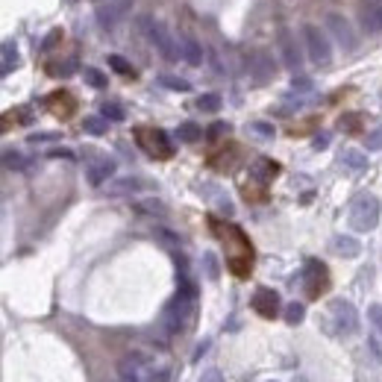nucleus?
Masks as SVG:
<instances>
[{"instance_id": "obj_21", "label": "nucleus", "mask_w": 382, "mask_h": 382, "mask_svg": "<svg viewBox=\"0 0 382 382\" xmlns=\"http://www.w3.org/2000/svg\"><path fill=\"white\" fill-rule=\"evenodd\" d=\"M341 162L347 165L350 171H365L367 168V156L362 150H344L341 153Z\"/></svg>"}, {"instance_id": "obj_28", "label": "nucleus", "mask_w": 382, "mask_h": 382, "mask_svg": "<svg viewBox=\"0 0 382 382\" xmlns=\"http://www.w3.org/2000/svg\"><path fill=\"white\" fill-rule=\"evenodd\" d=\"M109 68H112V71H118V73H124V77H132V65L127 62V59L124 56H118V53H112V56H109Z\"/></svg>"}, {"instance_id": "obj_22", "label": "nucleus", "mask_w": 382, "mask_h": 382, "mask_svg": "<svg viewBox=\"0 0 382 382\" xmlns=\"http://www.w3.org/2000/svg\"><path fill=\"white\" fill-rule=\"evenodd\" d=\"M83 130L92 132V135H103V132L109 130V118H103V115H89V118L83 121Z\"/></svg>"}, {"instance_id": "obj_16", "label": "nucleus", "mask_w": 382, "mask_h": 382, "mask_svg": "<svg viewBox=\"0 0 382 382\" xmlns=\"http://www.w3.org/2000/svg\"><path fill=\"white\" fill-rule=\"evenodd\" d=\"M274 59H270L268 53H259L256 59H253V62H250V77L259 83V85H265L270 77H274Z\"/></svg>"}, {"instance_id": "obj_9", "label": "nucleus", "mask_w": 382, "mask_h": 382, "mask_svg": "<svg viewBox=\"0 0 382 382\" xmlns=\"http://www.w3.org/2000/svg\"><path fill=\"white\" fill-rule=\"evenodd\" d=\"M139 141L144 150H150V156H159V159L171 156V141L162 130H139Z\"/></svg>"}, {"instance_id": "obj_15", "label": "nucleus", "mask_w": 382, "mask_h": 382, "mask_svg": "<svg viewBox=\"0 0 382 382\" xmlns=\"http://www.w3.org/2000/svg\"><path fill=\"white\" fill-rule=\"evenodd\" d=\"M141 189H144V182L135 180V177H118V180H109V182H106V194H109V197L135 194V191H141Z\"/></svg>"}, {"instance_id": "obj_1", "label": "nucleus", "mask_w": 382, "mask_h": 382, "mask_svg": "<svg viewBox=\"0 0 382 382\" xmlns=\"http://www.w3.org/2000/svg\"><path fill=\"white\" fill-rule=\"evenodd\" d=\"M118 376H121V382H168L171 371L162 365H156L150 353L135 350L118 362Z\"/></svg>"}, {"instance_id": "obj_25", "label": "nucleus", "mask_w": 382, "mask_h": 382, "mask_svg": "<svg viewBox=\"0 0 382 382\" xmlns=\"http://www.w3.org/2000/svg\"><path fill=\"white\" fill-rule=\"evenodd\" d=\"M3 165H6V171H24L27 168V159L18 150H3Z\"/></svg>"}, {"instance_id": "obj_17", "label": "nucleus", "mask_w": 382, "mask_h": 382, "mask_svg": "<svg viewBox=\"0 0 382 382\" xmlns=\"http://www.w3.org/2000/svg\"><path fill=\"white\" fill-rule=\"evenodd\" d=\"M359 18L367 33H382V3H365L359 9Z\"/></svg>"}, {"instance_id": "obj_11", "label": "nucleus", "mask_w": 382, "mask_h": 382, "mask_svg": "<svg viewBox=\"0 0 382 382\" xmlns=\"http://www.w3.org/2000/svg\"><path fill=\"white\" fill-rule=\"evenodd\" d=\"M324 288H327V268L312 259V262L306 265V294H309V297H320Z\"/></svg>"}, {"instance_id": "obj_13", "label": "nucleus", "mask_w": 382, "mask_h": 382, "mask_svg": "<svg viewBox=\"0 0 382 382\" xmlns=\"http://www.w3.org/2000/svg\"><path fill=\"white\" fill-rule=\"evenodd\" d=\"M253 309L262 318H277V312H279V294L270 291V288H259L256 297H253Z\"/></svg>"}, {"instance_id": "obj_2", "label": "nucleus", "mask_w": 382, "mask_h": 382, "mask_svg": "<svg viewBox=\"0 0 382 382\" xmlns=\"http://www.w3.org/2000/svg\"><path fill=\"white\" fill-rule=\"evenodd\" d=\"M139 24H141V30H144V35H147V42H150L156 51H159V56H162L165 62H177V59H180V42L168 33L165 24L156 21V18H147V15H144Z\"/></svg>"}, {"instance_id": "obj_4", "label": "nucleus", "mask_w": 382, "mask_h": 382, "mask_svg": "<svg viewBox=\"0 0 382 382\" xmlns=\"http://www.w3.org/2000/svg\"><path fill=\"white\" fill-rule=\"evenodd\" d=\"M191 303H194V288L186 286L174 300L165 306L162 320H165V329H168V332H180L182 327H186V320H189V315H191Z\"/></svg>"}, {"instance_id": "obj_38", "label": "nucleus", "mask_w": 382, "mask_h": 382, "mask_svg": "<svg viewBox=\"0 0 382 382\" xmlns=\"http://www.w3.org/2000/svg\"><path fill=\"white\" fill-rule=\"evenodd\" d=\"M59 39H62V30H53V33H51V35H47V39H44V44H42V47H44V51H51V47H53V44L59 42Z\"/></svg>"}, {"instance_id": "obj_37", "label": "nucleus", "mask_w": 382, "mask_h": 382, "mask_svg": "<svg viewBox=\"0 0 382 382\" xmlns=\"http://www.w3.org/2000/svg\"><path fill=\"white\" fill-rule=\"evenodd\" d=\"M206 274H209V279H218V265H215V256L212 253H206Z\"/></svg>"}, {"instance_id": "obj_5", "label": "nucleus", "mask_w": 382, "mask_h": 382, "mask_svg": "<svg viewBox=\"0 0 382 382\" xmlns=\"http://www.w3.org/2000/svg\"><path fill=\"white\" fill-rule=\"evenodd\" d=\"M303 39H306V51H309V59L315 65L327 68L332 62V44L327 39V33L315 27V24H306L303 27Z\"/></svg>"}, {"instance_id": "obj_12", "label": "nucleus", "mask_w": 382, "mask_h": 382, "mask_svg": "<svg viewBox=\"0 0 382 382\" xmlns=\"http://www.w3.org/2000/svg\"><path fill=\"white\" fill-rule=\"evenodd\" d=\"M279 53H282V62H286V68L300 71L303 56H300V47H297V42H294L291 33H279Z\"/></svg>"}, {"instance_id": "obj_26", "label": "nucleus", "mask_w": 382, "mask_h": 382, "mask_svg": "<svg viewBox=\"0 0 382 382\" xmlns=\"http://www.w3.org/2000/svg\"><path fill=\"white\" fill-rule=\"evenodd\" d=\"M53 73V77H71L73 71H77V59H65V62H51V68H47Z\"/></svg>"}, {"instance_id": "obj_39", "label": "nucleus", "mask_w": 382, "mask_h": 382, "mask_svg": "<svg viewBox=\"0 0 382 382\" xmlns=\"http://www.w3.org/2000/svg\"><path fill=\"white\" fill-rule=\"evenodd\" d=\"M47 156H51V159H73V153H71V150H65V147H56V150H51Z\"/></svg>"}, {"instance_id": "obj_41", "label": "nucleus", "mask_w": 382, "mask_h": 382, "mask_svg": "<svg viewBox=\"0 0 382 382\" xmlns=\"http://www.w3.org/2000/svg\"><path fill=\"white\" fill-rule=\"evenodd\" d=\"M200 382H220V374H218V371H206V374L200 376Z\"/></svg>"}, {"instance_id": "obj_14", "label": "nucleus", "mask_w": 382, "mask_h": 382, "mask_svg": "<svg viewBox=\"0 0 382 382\" xmlns=\"http://www.w3.org/2000/svg\"><path fill=\"white\" fill-rule=\"evenodd\" d=\"M180 59H186L189 65H200L203 62V44L194 39V35L182 33L180 35Z\"/></svg>"}, {"instance_id": "obj_23", "label": "nucleus", "mask_w": 382, "mask_h": 382, "mask_svg": "<svg viewBox=\"0 0 382 382\" xmlns=\"http://www.w3.org/2000/svg\"><path fill=\"white\" fill-rule=\"evenodd\" d=\"M197 109H203V112H218V109H220V94H215V92L200 94V97H197Z\"/></svg>"}, {"instance_id": "obj_7", "label": "nucleus", "mask_w": 382, "mask_h": 382, "mask_svg": "<svg viewBox=\"0 0 382 382\" xmlns=\"http://www.w3.org/2000/svg\"><path fill=\"white\" fill-rule=\"evenodd\" d=\"M329 318L341 332H356L359 329V312L350 300H332L329 303Z\"/></svg>"}, {"instance_id": "obj_3", "label": "nucleus", "mask_w": 382, "mask_h": 382, "mask_svg": "<svg viewBox=\"0 0 382 382\" xmlns=\"http://www.w3.org/2000/svg\"><path fill=\"white\" fill-rule=\"evenodd\" d=\"M379 224V200L374 194H359L350 203V227L356 232H371Z\"/></svg>"}, {"instance_id": "obj_19", "label": "nucleus", "mask_w": 382, "mask_h": 382, "mask_svg": "<svg viewBox=\"0 0 382 382\" xmlns=\"http://www.w3.org/2000/svg\"><path fill=\"white\" fill-rule=\"evenodd\" d=\"M250 174L268 182V180H274V177L279 174V165H277V162H270V159H256L253 168H250Z\"/></svg>"}, {"instance_id": "obj_40", "label": "nucleus", "mask_w": 382, "mask_h": 382, "mask_svg": "<svg viewBox=\"0 0 382 382\" xmlns=\"http://www.w3.org/2000/svg\"><path fill=\"white\" fill-rule=\"evenodd\" d=\"M224 130H227V124H212V127H209V139H218Z\"/></svg>"}, {"instance_id": "obj_8", "label": "nucleus", "mask_w": 382, "mask_h": 382, "mask_svg": "<svg viewBox=\"0 0 382 382\" xmlns=\"http://www.w3.org/2000/svg\"><path fill=\"white\" fill-rule=\"evenodd\" d=\"M112 174H115V159L109 156H92L85 162V177H89L92 186H106Z\"/></svg>"}, {"instance_id": "obj_18", "label": "nucleus", "mask_w": 382, "mask_h": 382, "mask_svg": "<svg viewBox=\"0 0 382 382\" xmlns=\"http://www.w3.org/2000/svg\"><path fill=\"white\" fill-rule=\"evenodd\" d=\"M332 250H336L338 256H344V259H353V256L362 253V244L356 238H350V236H336L332 238Z\"/></svg>"}, {"instance_id": "obj_35", "label": "nucleus", "mask_w": 382, "mask_h": 382, "mask_svg": "<svg viewBox=\"0 0 382 382\" xmlns=\"http://www.w3.org/2000/svg\"><path fill=\"white\" fill-rule=\"evenodd\" d=\"M367 320H371V324L376 327V332L382 336V306H379V303H374L371 309H367Z\"/></svg>"}, {"instance_id": "obj_34", "label": "nucleus", "mask_w": 382, "mask_h": 382, "mask_svg": "<svg viewBox=\"0 0 382 382\" xmlns=\"http://www.w3.org/2000/svg\"><path fill=\"white\" fill-rule=\"evenodd\" d=\"M103 118H109V121H124L127 115H124V109H121L118 103H103Z\"/></svg>"}, {"instance_id": "obj_6", "label": "nucleus", "mask_w": 382, "mask_h": 382, "mask_svg": "<svg viewBox=\"0 0 382 382\" xmlns=\"http://www.w3.org/2000/svg\"><path fill=\"white\" fill-rule=\"evenodd\" d=\"M324 27H327V33L336 39L344 51H353L356 47V35H353V24L344 18V15H338V12H327V18H324Z\"/></svg>"}, {"instance_id": "obj_20", "label": "nucleus", "mask_w": 382, "mask_h": 382, "mask_svg": "<svg viewBox=\"0 0 382 382\" xmlns=\"http://www.w3.org/2000/svg\"><path fill=\"white\" fill-rule=\"evenodd\" d=\"M177 139H180V141H186V144H194V141H200V139H203V130L197 127V124H191V121H186V124H180Z\"/></svg>"}, {"instance_id": "obj_32", "label": "nucleus", "mask_w": 382, "mask_h": 382, "mask_svg": "<svg viewBox=\"0 0 382 382\" xmlns=\"http://www.w3.org/2000/svg\"><path fill=\"white\" fill-rule=\"evenodd\" d=\"M365 147L367 150H382V124L365 135Z\"/></svg>"}, {"instance_id": "obj_33", "label": "nucleus", "mask_w": 382, "mask_h": 382, "mask_svg": "<svg viewBox=\"0 0 382 382\" xmlns=\"http://www.w3.org/2000/svg\"><path fill=\"white\" fill-rule=\"evenodd\" d=\"M165 85V89H171V92H189L191 89V83H186V80H180V77H162L159 80Z\"/></svg>"}, {"instance_id": "obj_36", "label": "nucleus", "mask_w": 382, "mask_h": 382, "mask_svg": "<svg viewBox=\"0 0 382 382\" xmlns=\"http://www.w3.org/2000/svg\"><path fill=\"white\" fill-rule=\"evenodd\" d=\"M291 89L294 92H312V80H306V77H294V83H291Z\"/></svg>"}, {"instance_id": "obj_30", "label": "nucleus", "mask_w": 382, "mask_h": 382, "mask_svg": "<svg viewBox=\"0 0 382 382\" xmlns=\"http://www.w3.org/2000/svg\"><path fill=\"white\" fill-rule=\"evenodd\" d=\"M250 132L268 141V139H274V132H277V130H274V124H265V121H253V124H250Z\"/></svg>"}, {"instance_id": "obj_42", "label": "nucleus", "mask_w": 382, "mask_h": 382, "mask_svg": "<svg viewBox=\"0 0 382 382\" xmlns=\"http://www.w3.org/2000/svg\"><path fill=\"white\" fill-rule=\"evenodd\" d=\"M379 3H382V0H379Z\"/></svg>"}, {"instance_id": "obj_24", "label": "nucleus", "mask_w": 382, "mask_h": 382, "mask_svg": "<svg viewBox=\"0 0 382 382\" xmlns=\"http://www.w3.org/2000/svg\"><path fill=\"white\" fill-rule=\"evenodd\" d=\"M15 65H18V47H15V42H6L3 44V77Z\"/></svg>"}, {"instance_id": "obj_31", "label": "nucleus", "mask_w": 382, "mask_h": 382, "mask_svg": "<svg viewBox=\"0 0 382 382\" xmlns=\"http://www.w3.org/2000/svg\"><path fill=\"white\" fill-rule=\"evenodd\" d=\"M83 77H85V83H89V85H94V89H103V85H106L103 71H97V68H85Z\"/></svg>"}, {"instance_id": "obj_10", "label": "nucleus", "mask_w": 382, "mask_h": 382, "mask_svg": "<svg viewBox=\"0 0 382 382\" xmlns=\"http://www.w3.org/2000/svg\"><path fill=\"white\" fill-rule=\"evenodd\" d=\"M132 6V0H115V3H106L97 9V24H101L103 30H112L115 24L127 15V9Z\"/></svg>"}, {"instance_id": "obj_27", "label": "nucleus", "mask_w": 382, "mask_h": 382, "mask_svg": "<svg viewBox=\"0 0 382 382\" xmlns=\"http://www.w3.org/2000/svg\"><path fill=\"white\" fill-rule=\"evenodd\" d=\"M135 209H139V212H144V215H159V218L165 215V203L153 200V197H150V200H139V203H135Z\"/></svg>"}, {"instance_id": "obj_29", "label": "nucleus", "mask_w": 382, "mask_h": 382, "mask_svg": "<svg viewBox=\"0 0 382 382\" xmlns=\"http://www.w3.org/2000/svg\"><path fill=\"white\" fill-rule=\"evenodd\" d=\"M306 318V309H303V303H288L286 306V320L294 327V324H300V320Z\"/></svg>"}]
</instances>
